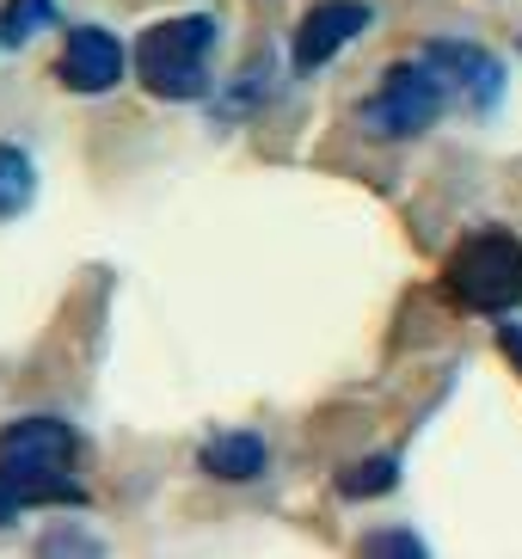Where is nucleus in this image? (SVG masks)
Masks as SVG:
<instances>
[{"mask_svg":"<svg viewBox=\"0 0 522 559\" xmlns=\"http://www.w3.org/2000/svg\"><path fill=\"white\" fill-rule=\"evenodd\" d=\"M425 56L437 62V74L449 81V93H455L474 117L498 111V99H505V62H498L491 50L461 44V37H437V44H425Z\"/></svg>","mask_w":522,"mask_h":559,"instance_id":"nucleus-6","label":"nucleus"},{"mask_svg":"<svg viewBox=\"0 0 522 559\" xmlns=\"http://www.w3.org/2000/svg\"><path fill=\"white\" fill-rule=\"evenodd\" d=\"M442 296L467 313H510L522 308V240L505 228L467 234L442 264Z\"/></svg>","mask_w":522,"mask_h":559,"instance_id":"nucleus-3","label":"nucleus"},{"mask_svg":"<svg viewBox=\"0 0 522 559\" xmlns=\"http://www.w3.org/2000/svg\"><path fill=\"white\" fill-rule=\"evenodd\" d=\"M369 25H376V7H369V0H320V7H308L301 25H295V44H289L295 74H320V68H327L344 44H357Z\"/></svg>","mask_w":522,"mask_h":559,"instance_id":"nucleus-5","label":"nucleus"},{"mask_svg":"<svg viewBox=\"0 0 522 559\" xmlns=\"http://www.w3.org/2000/svg\"><path fill=\"white\" fill-rule=\"evenodd\" d=\"M363 554H425V542L406 535V528H376V535L363 542Z\"/></svg>","mask_w":522,"mask_h":559,"instance_id":"nucleus-12","label":"nucleus"},{"mask_svg":"<svg viewBox=\"0 0 522 559\" xmlns=\"http://www.w3.org/2000/svg\"><path fill=\"white\" fill-rule=\"evenodd\" d=\"M498 350H505V362L522 376V326H510V320H505V326H498Z\"/></svg>","mask_w":522,"mask_h":559,"instance_id":"nucleus-14","label":"nucleus"},{"mask_svg":"<svg viewBox=\"0 0 522 559\" xmlns=\"http://www.w3.org/2000/svg\"><path fill=\"white\" fill-rule=\"evenodd\" d=\"M449 99H455V93H449V81L437 74L430 56L393 62L388 74H381L376 99L363 105V130L381 135V142H412V135H425L430 123H437Z\"/></svg>","mask_w":522,"mask_h":559,"instance_id":"nucleus-4","label":"nucleus"},{"mask_svg":"<svg viewBox=\"0 0 522 559\" xmlns=\"http://www.w3.org/2000/svg\"><path fill=\"white\" fill-rule=\"evenodd\" d=\"M81 437L68 418H13L0 430V528L37 504H86V486L74 479Z\"/></svg>","mask_w":522,"mask_h":559,"instance_id":"nucleus-1","label":"nucleus"},{"mask_svg":"<svg viewBox=\"0 0 522 559\" xmlns=\"http://www.w3.org/2000/svg\"><path fill=\"white\" fill-rule=\"evenodd\" d=\"M517 50H522V44H517Z\"/></svg>","mask_w":522,"mask_h":559,"instance_id":"nucleus-15","label":"nucleus"},{"mask_svg":"<svg viewBox=\"0 0 522 559\" xmlns=\"http://www.w3.org/2000/svg\"><path fill=\"white\" fill-rule=\"evenodd\" d=\"M222 25L215 13H179V19H161V25H147L135 37V74L154 99H203L210 93V50Z\"/></svg>","mask_w":522,"mask_h":559,"instance_id":"nucleus-2","label":"nucleus"},{"mask_svg":"<svg viewBox=\"0 0 522 559\" xmlns=\"http://www.w3.org/2000/svg\"><path fill=\"white\" fill-rule=\"evenodd\" d=\"M49 25H56V0H7L0 7V44H25Z\"/></svg>","mask_w":522,"mask_h":559,"instance_id":"nucleus-11","label":"nucleus"},{"mask_svg":"<svg viewBox=\"0 0 522 559\" xmlns=\"http://www.w3.org/2000/svg\"><path fill=\"white\" fill-rule=\"evenodd\" d=\"M400 486V461L393 455H369V461H351L339 474V492L344 498H381V492H393Z\"/></svg>","mask_w":522,"mask_h":559,"instance_id":"nucleus-10","label":"nucleus"},{"mask_svg":"<svg viewBox=\"0 0 522 559\" xmlns=\"http://www.w3.org/2000/svg\"><path fill=\"white\" fill-rule=\"evenodd\" d=\"M123 62H135V56H123V44H117L105 25H81V32H68V44H62L56 81H62L68 93H111V86L123 81Z\"/></svg>","mask_w":522,"mask_h":559,"instance_id":"nucleus-7","label":"nucleus"},{"mask_svg":"<svg viewBox=\"0 0 522 559\" xmlns=\"http://www.w3.org/2000/svg\"><path fill=\"white\" fill-rule=\"evenodd\" d=\"M44 554H98V542H93V535L62 528V535H49V542H44Z\"/></svg>","mask_w":522,"mask_h":559,"instance_id":"nucleus-13","label":"nucleus"},{"mask_svg":"<svg viewBox=\"0 0 522 559\" xmlns=\"http://www.w3.org/2000/svg\"><path fill=\"white\" fill-rule=\"evenodd\" d=\"M32 198H37V166H32V154L13 148V142H0V222H7V215H19Z\"/></svg>","mask_w":522,"mask_h":559,"instance_id":"nucleus-9","label":"nucleus"},{"mask_svg":"<svg viewBox=\"0 0 522 559\" xmlns=\"http://www.w3.org/2000/svg\"><path fill=\"white\" fill-rule=\"evenodd\" d=\"M203 474L215 479H259L264 467H271V449H264L259 430H222V437H210L203 443Z\"/></svg>","mask_w":522,"mask_h":559,"instance_id":"nucleus-8","label":"nucleus"}]
</instances>
